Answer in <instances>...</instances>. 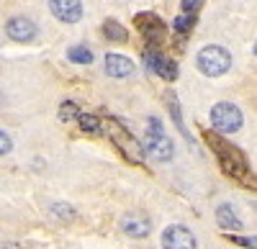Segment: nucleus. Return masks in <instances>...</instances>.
I'll return each mask as SVG.
<instances>
[{"label": "nucleus", "instance_id": "obj_1", "mask_svg": "<svg viewBox=\"0 0 257 249\" xmlns=\"http://www.w3.org/2000/svg\"><path fill=\"white\" fill-rule=\"evenodd\" d=\"M196 67H198L203 75H208V77H221V75H226L229 67H231V54H229L224 47H219V44L203 47V49L198 52V57H196Z\"/></svg>", "mask_w": 257, "mask_h": 249}, {"label": "nucleus", "instance_id": "obj_2", "mask_svg": "<svg viewBox=\"0 0 257 249\" xmlns=\"http://www.w3.org/2000/svg\"><path fill=\"white\" fill-rule=\"evenodd\" d=\"M147 152H149V157L157 159V162H167V159H173V154H175V147H173V141H170V136L165 134L160 118H149V126H147Z\"/></svg>", "mask_w": 257, "mask_h": 249}, {"label": "nucleus", "instance_id": "obj_3", "mask_svg": "<svg viewBox=\"0 0 257 249\" xmlns=\"http://www.w3.org/2000/svg\"><path fill=\"white\" fill-rule=\"evenodd\" d=\"M211 126L219 134H234L242 129V111L234 106V103H216L208 113Z\"/></svg>", "mask_w": 257, "mask_h": 249}, {"label": "nucleus", "instance_id": "obj_4", "mask_svg": "<svg viewBox=\"0 0 257 249\" xmlns=\"http://www.w3.org/2000/svg\"><path fill=\"white\" fill-rule=\"evenodd\" d=\"M162 249H196V234L183 223H173L162 231Z\"/></svg>", "mask_w": 257, "mask_h": 249}, {"label": "nucleus", "instance_id": "obj_5", "mask_svg": "<svg viewBox=\"0 0 257 249\" xmlns=\"http://www.w3.org/2000/svg\"><path fill=\"white\" fill-rule=\"evenodd\" d=\"M121 229L134 239H144V236H149V231H152V221H149V216H144L142 211H128L121 218Z\"/></svg>", "mask_w": 257, "mask_h": 249}, {"label": "nucleus", "instance_id": "obj_6", "mask_svg": "<svg viewBox=\"0 0 257 249\" xmlns=\"http://www.w3.org/2000/svg\"><path fill=\"white\" fill-rule=\"evenodd\" d=\"M49 11L62 24H77L82 18V3L80 0H49Z\"/></svg>", "mask_w": 257, "mask_h": 249}, {"label": "nucleus", "instance_id": "obj_7", "mask_svg": "<svg viewBox=\"0 0 257 249\" xmlns=\"http://www.w3.org/2000/svg\"><path fill=\"white\" fill-rule=\"evenodd\" d=\"M6 34L13 41H18V44H26V41H34L36 39V26L31 24L29 18H24V16H13L8 24H6Z\"/></svg>", "mask_w": 257, "mask_h": 249}, {"label": "nucleus", "instance_id": "obj_8", "mask_svg": "<svg viewBox=\"0 0 257 249\" xmlns=\"http://www.w3.org/2000/svg\"><path fill=\"white\" fill-rule=\"evenodd\" d=\"M105 72L111 77H128L134 75V62L123 54H105Z\"/></svg>", "mask_w": 257, "mask_h": 249}, {"label": "nucleus", "instance_id": "obj_9", "mask_svg": "<svg viewBox=\"0 0 257 249\" xmlns=\"http://www.w3.org/2000/svg\"><path fill=\"white\" fill-rule=\"evenodd\" d=\"M144 62H147V65L152 67L160 77H165V80H175V77H178V67H175V62L165 59V57H162V54H157V52H147Z\"/></svg>", "mask_w": 257, "mask_h": 249}, {"label": "nucleus", "instance_id": "obj_10", "mask_svg": "<svg viewBox=\"0 0 257 249\" xmlns=\"http://www.w3.org/2000/svg\"><path fill=\"white\" fill-rule=\"evenodd\" d=\"M216 221H219L221 229H226V231H239L242 229V221H239L237 213H234V208L229 203H221L216 208Z\"/></svg>", "mask_w": 257, "mask_h": 249}, {"label": "nucleus", "instance_id": "obj_11", "mask_svg": "<svg viewBox=\"0 0 257 249\" xmlns=\"http://www.w3.org/2000/svg\"><path fill=\"white\" fill-rule=\"evenodd\" d=\"M67 59L77 62V65H90V62H93V52L88 47H70L67 49Z\"/></svg>", "mask_w": 257, "mask_h": 249}, {"label": "nucleus", "instance_id": "obj_12", "mask_svg": "<svg viewBox=\"0 0 257 249\" xmlns=\"http://www.w3.org/2000/svg\"><path fill=\"white\" fill-rule=\"evenodd\" d=\"M77 121H80V129H82L85 134H98V131H100V121H98V116H93V113H80Z\"/></svg>", "mask_w": 257, "mask_h": 249}, {"label": "nucleus", "instance_id": "obj_13", "mask_svg": "<svg viewBox=\"0 0 257 249\" xmlns=\"http://www.w3.org/2000/svg\"><path fill=\"white\" fill-rule=\"evenodd\" d=\"M103 34L108 36V39H113V41H123L128 36L126 29L118 24V21H105V24H103Z\"/></svg>", "mask_w": 257, "mask_h": 249}, {"label": "nucleus", "instance_id": "obj_14", "mask_svg": "<svg viewBox=\"0 0 257 249\" xmlns=\"http://www.w3.org/2000/svg\"><path fill=\"white\" fill-rule=\"evenodd\" d=\"M77 116H80V108H77V103H72V100H64L62 106H59V121L70 123V121H75Z\"/></svg>", "mask_w": 257, "mask_h": 249}, {"label": "nucleus", "instance_id": "obj_15", "mask_svg": "<svg viewBox=\"0 0 257 249\" xmlns=\"http://www.w3.org/2000/svg\"><path fill=\"white\" fill-rule=\"evenodd\" d=\"M173 26H175V31L185 34V31H190V29H193V18H188V16H178V18L173 21Z\"/></svg>", "mask_w": 257, "mask_h": 249}, {"label": "nucleus", "instance_id": "obj_16", "mask_svg": "<svg viewBox=\"0 0 257 249\" xmlns=\"http://www.w3.org/2000/svg\"><path fill=\"white\" fill-rule=\"evenodd\" d=\"M11 149H13V141H11V136H8L6 131H0V157L8 154Z\"/></svg>", "mask_w": 257, "mask_h": 249}, {"label": "nucleus", "instance_id": "obj_17", "mask_svg": "<svg viewBox=\"0 0 257 249\" xmlns=\"http://www.w3.org/2000/svg\"><path fill=\"white\" fill-rule=\"evenodd\" d=\"M52 211H54L57 216H62V218H75V211L70 208V205H62V203H57Z\"/></svg>", "mask_w": 257, "mask_h": 249}, {"label": "nucleus", "instance_id": "obj_18", "mask_svg": "<svg viewBox=\"0 0 257 249\" xmlns=\"http://www.w3.org/2000/svg\"><path fill=\"white\" fill-rule=\"evenodd\" d=\"M198 3H201V0H183V13H190V11H196L198 8Z\"/></svg>", "mask_w": 257, "mask_h": 249}, {"label": "nucleus", "instance_id": "obj_19", "mask_svg": "<svg viewBox=\"0 0 257 249\" xmlns=\"http://www.w3.org/2000/svg\"><path fill=\"white\" fill-rule=\"evenodd\" d=\"M229 239H234V241H239L242 246H254V239H242V236H231V234H229Z\"/></svg>", "mask_w": 257, "mask_h": 249}, {"label": "nucleus", "instance_id": "obj_20", "mask_svg": "<svg viewBox=\"0 0 257 249\" xmlns=\"http://www.w3.org/2000/svg\"><path fill=\"white\" fill-rule=\"evenodd\" d=\"M0 249H18V244H3Z\"/></svg>", "mask_w": 257, "mask_h": 249}]
</instances>
